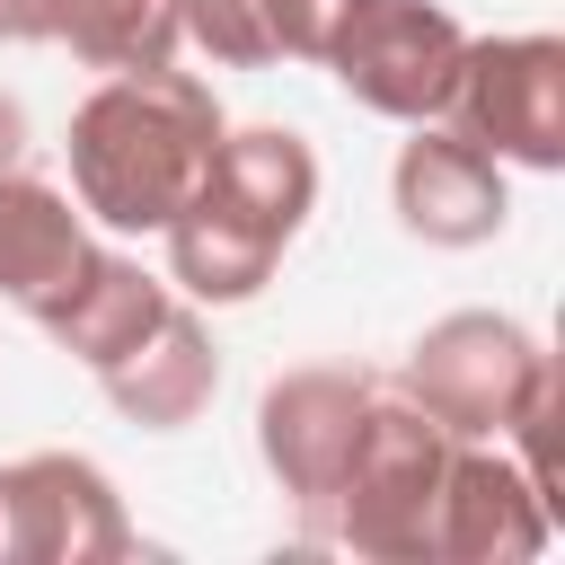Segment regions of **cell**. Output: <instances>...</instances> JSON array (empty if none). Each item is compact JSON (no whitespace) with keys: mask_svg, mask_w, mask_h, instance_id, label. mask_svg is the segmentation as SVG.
Instances as JSON below:
<instances>
[{"mask_svg":"<svg viewBox=\"0 0 565 565\" xmlns=\"http://www.w3.org/2000/svg\"><path fill=\"white\" fill-rule=\"evenodd\" d=\"M406 203H415V230H433V238H468V230L494 221V177H486L468 150L424 141V150L406 159Z\"/></svg>","mask_w":565,"mask_h":565,"instance_id":"cell-1","label":"cell"}]
</instances>
